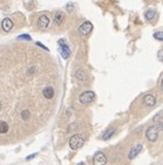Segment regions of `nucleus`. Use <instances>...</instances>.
<instances>
[{"label":"nucleus","mask_w":163,"mask_h":165,"mask_svg":"<svg viewBox=\"0 0 163 165\" xmlns=\"http://www.w3.org/2000/svg\"><path fill=\"white\" fill-rule=\"evenodd\" d=\"M83 138L82 136H80V135H74L72 137L70 138V141H69V145H70V148L73 149V151H76V149H79L80 147H82L83 146Z\"/></svg>","instance_id":"nucleus-1"},{"label":"nucleus","mask_w":163,"mask_h":165,"mask_svg":"<svg viewBox=\"0 0 163 165\" xmlns=\"http://www.w3.org/2000/svg\"><path fill=\"white\" fill-rule=\"evenodd\" d=\"M94 100V93L91 91L83 92L79 97L80 103H82V104H89V103H91Z\"/></svg>","instance_id":"nucleus-2"},{"label":"nucleus","mask_w":163,"mask_h":165,"mask_svg":"<svg viewBox=\"0 0 163 165\" xmlns=\"http://www.w3.org/2000/svg\"><path fill=\"white\" fill-rule=\"evenodd\" d=\"M157 136H159V130L155 126L149 127L147 130H146V137L150 141H155L157 139Z\"/></svg>","instance_id":"nucleus-3"},{"label":"nucleus","mask_w":163,"mask_h":165,"mask_svg":"<svg viewBox=\"0 0 163 165\" xmlns=\"http://www.w3.org/2000/svg\"><path fill=\"white\" fill-rule=\"evenodd\" d=\"M91 31H92V24L90 22H84L83 24L80 25L78 28V32L81 35H88V34H90Z\"/></svg>","instance_id":"nucleus-4"},{"label":"nucleus","mask_w":163,"mask_h":165,"mask_svg":"<svg viewBox=\"0 0 163 165\" xmlns=\"http://www.w3.org/2000/svg\"><path fill=\"white\" fill-rule=\"evenodd\" d=\"M92 162H94V165H105L106 162H107V157H106V155L104 153L98 151V153L94 154Z\"/></svg>","instance_id":"nucleus-5"},{"label":"nucleus","mask_w":163,"mask_h":165,"mask_svg":"<svg viewBox=\"0 0 163 165\" xmlns=\"http://www.w3.org/2000/svg\"><path fill=\"white\" fill-rule=\"evenodd\" d=\"M59 44L61 45V56L64 58V59H68L70 57V49L69 46L66 45V43L64 42V40H60Z\"/></svg>","instance_id":"nucleus-6"},{"label":"nucleus","mask_w":163,"mask_h":165,"mask_svg":"<svg viewBox=\"0 0 163 165\" xmlns=\"http://www.w3.org/2000/svg\"><path fill=\"white\" fill-rule=\"evenodd\" d=\"M50 25V18L46 15H42L41 17L38 18V27L42 29H46Z\"/></svg>","instance_id":"nucleus-7"},{"label":"nucleus","mask_w":163,"mask_h":165,"mask_svg":"<svg viewBox=\"0 0 163 165\" xmlns=\"http://www.w3.org/2000/svg\"><path fill=\"white\" fill-rule=\"evenodd\" d=\"M142 148H143V146L141 144L134 146V147L131 149V151H129V154H128V158H129V159H134V158H135L136 156H137V155L141 153Z\"/></svg>","instance_id":"nucleus-8"},{"label":"nucleus","mask_w":163,"mask_h":165,"mask_svg":"<svg viewBox=\"0 0 163 165\" xmlns=\"http://www.w3.org/2000/svg\"><path fill=\"white\" fill-rule=\"evenodd\" d=\"M13 26H14V23H13L10 18H5L2 23H1V27L5 32H9L13 28Z\"/></svg>","instance_id":"nucleus-9"},{"label":"nucleus","mask_w":163,"mask_h":165,"mask_svg":"<svg viewBox=\"0 0 163 165\" xmlns=\"http://www.w3.org/2000/svg\"><path fill=\"white\" fill-rule=\"evenodd\" d=\"M64 14L61 13V11H57L55 15H54V24L60 26V25L62 24L63 22H64Z\"/></svg>","instance_id":"nucleus-10"},{"label":"nucleus","mask_w":163,"mask_h":165,"mask_svg":"<svg viewBox=\"0 0 163 165\" xmlns=\"http://www.w3.org/2000/svg\"><path fill=\"white\" fill-rule=\"evenodd\" d=\"M43 95H44V97L49 98V100L54 97V89H53V87L47 86V87L44 88L43 89Z\"/></svg>","instance_id":"nucleus-11"},{"label":"nucleus","mask_w":163,"mask_h":165,"mask_svg":"<svg viewBox=\"0 0 163 165\" xmlns=\"http://www.w3.org/2000/svg\"><path fill=\"white\" fill-rule=\"evenodd\" d=\"M143 101H144V103H145L147 106H153L154 104H155V97H154L153 95H151V94L145 95Z\"/></svg>","instance_id":"nucleus-12"},{"label":"nucleus","mask_w":163,"mask_h":165,"mask_svg":"<svg viewBox=\"0 0 163 165\" xmlns=\"http://www.w3.org/2000/svg\"><path fill=\"white\" fill-rule=\"evenodd\" d=\"M76 79L80 81V83H86V81H87V79H88L86 73H84V71H82V70H76Z\"/></svg>","instance_id":"nucleus-13"},{"label":"nucleus","mask_w":163,"mask_h":165,"mask_svg":"<svg viewBox=\"0 0 163 165\" xmlns=\"http://www.w3.org/2000/svg\"><path fill=\"white\" fill-rule=\"evenodd\" d=\"M8 130H9L8 123L5 121H0V134H7Z\"/></svg>","instance_id":"nucleus-14"},{"label":"nucleus","mask_w":163,"mask_h":165,"mask_svg":"<svg viewBox=\"0 0 163 165\" xmlns=\"http://www.w3.org/2000/svg\"><path fill=\"white\" fill-rule=\"evenodd\" d=\"M115 134V129H109V130H107L106 132H105L104 135H102V139L104 140H108L109 138H111L113 137V135Z\"/></svg>","instance_id":"nucleus-15"},{"label":"nucleus","mask_w":163,"mask_h":165,"mask_svg":"<svg viewBox=\"0 0 163 165\" xmlns=\"http://www.w3.org/2000/svg\"><path fill=\"white\" fill-rule=\"evenodd\" d=\"M153 121H154V122H157V123H163V110L162 111H160L156 116H154Z\"/></svg>","instance_id":"nucleus-16"},{"label":"nucleus","mask_w":163,"mask_h":165,"mask_svg":"<svg viewBox=\"0 0 163 165\" xmlns=\"http://www.w3.org/2000/svg\"><path fill=\"white\" fill-rule=\"evenodd\" d=\"M154 17H155V10L149 9V10L145 13V18L147 19V21H152Z\"/></svg>","instance_id":"nucleus-17"},{"label":"nucleus","mask_w":163,"mask_h":165,"mask_svg":"<svg viewBox=\"0 0 163 165\" xmlns=\"http://www.w3.org/2000/svg\"><path fill=\"white\" fill-rule=\"evenodd\" d=\"M20 116H21V119L24 120V121H27V120L31 118V113H29V111H28V110H24V111L20 113Z\"/></svg>","instance_id":"nucleus-18"},{"label":"nucleus","mask_w":163,"mask_h":165,"mask_svg":"<svg viewBox=\"0 0 163 165\" xmlns=\"http://www.w3.org/2000/svg\"><path fill=\"white\" fill-rule=\"evenodd\" d=\"M153 36H154V39L157 40V41H163V32H161V31L155 32Z\"/></svg>","instance_id":"nucleus-19"},{"label":"nucleus","mask_w":163,"mask_h":165,"mask_svg":"<svg viewBox=\"0 0 163 165\" xmlns=\"http://www.w3.org/2000/svg\"><path fill=\"white\" fill-rule=\"evenodd\" d=\"M18 39H19V40H23V39H25V40H31V36H29V35H26V34H23V35H19V36H18Z\"/></svg>","instance_id":"nucleus-20"},{"label":"nucleus","mask_w":163,"mask_h":165,"mask_svg":"<svg viewBox=\"0 0 163 165\" xmlns=\"http://www.w3.org/2000/svg\"><path fill=\"white\" fill-rule=\"evenodd\" d=\"M157 130H163V123H157V126H155Z\"/></svg>","instance_id":"nucleus-21"},{"label":"nucleus","mask_w":163,"mask_h":165,"mask_svg":"<svg viewBox=\"0 0 163 165\" xmlns=\"http://www.w3.org/2000/svg\"><path fill=\"white\" fill-rule=\"evenodd\" d=\"M36 44H37L38 46H41V48H43V49H44V50H46V51H49V49H47V48H46L45 45H43L42 43H36Z\"/></svg>","instance_id":"nucleus-22"},{"label":"nucleus","mask_w":163,"mask_h":165,"mask_svg":"<svg viewBox=\"0 0 163 165\" xmlns=\"http://www.w3.org/2000/svg\"><path fill=\"white\" fill-rule=\"evenodd\" d=\"M159 59L163 61V50H161V51L159 52Z\"/></svg>","instance_id":"nucleus-23"},{"label":"nucleus","mask_w":163,"mask_h":165,"mask_svg":"<svg viewBox=\"0 0 163 165\" xmlns=\"http://www.w3.org/2000/svg\"><path fill=\"white\" fill-rule=\"evenodd\" d=\"M72 7H73V5L72 4H69L68 6H66V9H68V11H71L72 10Z\"/></svg>","instance_id":"nucleus-24"},{"label":"nucleus","mask_w":163,"mask_h":165,"mask_svg":"<svg viewBox=\"0 0 163 165\" xmlns=\"http://www.w3.org/2000/svg\"><path fill=\"white\" fill-rule=\"evenodd\" d=\"M35 155H36V154H31V155H29V156H27V159H31V158H33Z\"/></svg>","instance_id":"nucleus-25"},{"label":"nucleus","mask_w":163,"mask_h":165,"mask_svg":"<svg viewBox=\"0 0 163 165\" xmlns=\"http://www.w3.org/2000/svg\"><path fill=\"white\" fill-rule=\"evenodd\" d=\"M161 89L163 91V81H162V83H161Z\"/></svg>","instance_id":"nucleus-26"},{"label":"nucleus","mask_w":163,"mask_h":165,"mask_svg":"<svg viewBox=\"0 0 163 165\" xmlns=\"http://www.w3.org/2000/svg\"><path fill=\"white\" fill-rule=\"evenodd\" d=\"M78 165H86V164H84V163H79Z\"/></svg>","instance_id":"nucleus-27"},{"label":"nucleus","mask_w":163,"mask_h":165,"mask_svg":"<svg viewBox=\"0 0 163 165\" xmlns=\"http://www.w3.org/2000/svg\"><path fill=\"white\" fill-rule=\"evenodd\" d=\"M0 110H1V102H0Z\"/></svg>","instance_id":"nucleus-28"}]
</instances>
